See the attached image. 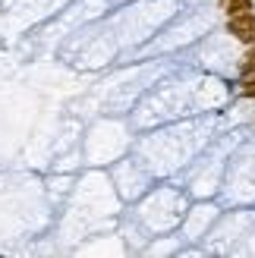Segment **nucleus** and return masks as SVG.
<instances>
[{"label": "nucleus", "mask_w": 255, "mask_h": 258, "mask_svg": "<svg viewBox=\"0 0 255 258\" xmlns=\"http://www.w3.org/2000/svg\"><path fill=\"white\" fill-rule=\"evenodd\" d=\"M243 95L255 98V76H246V79H243Z\"/></svg>", "instance_id": "obj_4"}, {"label": "nucleus", "mask_w": 255, "mask_h": 258, "mask_svg": "<svg viewBox=\"0 0 255 258\" xmlns=\"http://www.w3.org/2000/svg\"><path fill=\"white\" fill-rule=\"evenodd\" d=\"M246 76H255V44L249 47V54L243 60V79H246Z\"/></svg>", "instance_id": "obj_3"}, {"label": "nucleus", "mask_w": 255, "mask_h": 258, "mask_svg": "<svg viewBox=\"0 0 255 258\" xmlns=\"http://www.w3.org/2000/svg\"><path fill=\"white\" fill-rule=\"evenodd\" d=\"M227 32L236 41L255 44V13H239V16H227Z\"/></svg>", "instance_id": "obj_1"}, {"label": "nucleus", "mask_w": 255, "mask_h": 258, "mask_svg": "<svg viewBox=\"0 0 255 258\" xmlns=\"http://www.w3.org/2000/svg\"><path fill=\"white\" fill-rule=\"evenodd\" d=\"M227 16H239V13H252V0H224Z\"/></svg>", "instance_id": "obj_2"}]
</instances>
